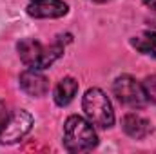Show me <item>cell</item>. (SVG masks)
<instances>
[{"mask_svg":"<svg viewBox=\"0 0 156 154\" xmlns=\"http://www.w3.org/2000/svg\"><path fill=\"white\" fill-rule=\"evenodd\" d=\"M96 145H98V136H96V131L93 129V123L89 120H83L78 114H73L66 120L64 147L69 152L93 151Z\"/></svg>","mask_w":156,"mask_h":154,"instance_id":"3957f363","label":"cell"},{"mask_svg":"<svg viewBox=\"0 0 156 154\" xmlns=\"http://www.w3.org/2000/svg\"><path fill=\"white\" fill-rule=\"evenodd\" d=\"M93 2H98V4H104V2H109V0H93Z\"/></svg>","mask_w":156,"mask_h":154,"instance_id":"4fadbf2b","label":"cell"},{"mask_svg":"<svg viewBox=\"0 0 156 154\" xmlns=\"http://www.w3.org/2000/svg\"><path fill=\"white\" fill-rule=\"evenodd\" d=\"M113 93H115V96L118 98L120 103H123L131 109H142L149 103L145 91H144V85L129 75H122L115 80Z\"/></svg>","mask_w":156,"mask_h":154,"instance_id":"5b68a950","label":"cell"},{"mask_svg":"<svg viewBox=\"0 0 156 154\" xmlns=\"http://www.w3.org/2000/svg\"><path fill=\"white\" fill-rule=\"evenodd\" d=\"M67 11L69 5L64 0H31L27 4V15L33 18H62Z\"/></svg>","mask_w":156,"mask_h":154,"instance_id":"8992f818","label":"cell"},{"mask_svg":"<svg viewBox=\"0 0 156 154\" xmlns=\"http://www.w3.org/2000/svg\"><path fill=\"white\" fill-rule=\"evenodd\" d=\"M142 85H144V91H145L147 100L153 102V103H156V75L147 76L144 82H142Z\"/></svg>","mask_w":156,"mask_h":154,"instance_id":"8fae6325","label":"cell"},{"mask_svg":"<svg viewBox=\"0 0 156 154\" xmlns=\"http://www.w3.org/2000/svg\"><path fill=\"white\" fill-rule=\"evenodd\" d=\"M20 87L26 94L33 96V98H40L49 91V80L44 76L37 69H27L20 75Z\"/></svg>","mask_w":156,"mask_h":154,"instance_id":"52a82bcc","label":"cell"},{"mask_svg":"<svg viewBox=\"0 0 156 154\" xmlns=\"http://www.w3.org/2000/svg\"><path fill=\"white\" fill-rule=\"evenodd\" d=\"M122 127H123L125 134L131 136V138H134V140H144L153 131L151 123L145 118H142L140 114H136V113H129V114L123 116Z\"/></svg>","mask_w":156,"mask_h":154,"instance_id":"ba28073f","label":"cell"},{"mask_svg":"<svg viewBox=\"0 0 156 154\" xmlns=\"http://www.w3.org/2000/svg\"><path fill=\"white\" fill-rule=\"evenodd\" d=\"M76 93H78V82L76 80L73 76L62 78V80L56 83L55 91H53L55 103L60 105V107H66V105H69V103L73 102V98L76 96Z\"/></svg>","mask_w":156,"mask_h":154,"instance_id":"9c48e42d","label":"cell"},{"mask_svg":"<svg viewBox=\"0 0 156 154\" xmlns=\"http://www.w3.org/2000/svg\"><path fill=\"white\" fill-rule=\"evenodd\" d=\"M33 127V116L24 109H13L0 100V143L20 142Z\"/></svg>","mask_w":156,"mask_h":154,"instance_id":"7a4b0ae2","label":"cell"},{"mask_svg":"<svg viewBox=\"0 0 156 154\" xmlns=\"http://www.w3.org/2000/svg\"><path fill=\"white\" fill-rule=\"evenodd\" d=\"M144 4H145L147 7H151V9L156 11V0H144Z\"/></svg>","mask_w":156,"mask_h":154,"instance_id":"7c38bea8","label":"cell"},{"mask_svg":"<svg viewBox=\"0 0 156 154\" xmlns=\"http://www.w3.org/2000/svg\"><path fill=\"white\" fill-rule=\"evenodd\" d=\"M64 49L66 45L62 42V37H58L51 45H44L35 38H24L16 44V51L22 64L27 69H37V71L51 67L64 54Z\"/></svg>","mask_w":156,"mask_h":154,"instance_id":"6da1fadb","label":"cell"},{"mask_svg":"<svg viewBox=\"0 0 156 154\" xmlns=\"http://www.w3.org/2000/svg\"><path fill=\"white\" fill-rule=\"evenodd\" d=\"M82 107L83 113L87 116V120L100 127V129H109L115 123V111L111 105V100L107 98V94L98 89V87H91L85 91L83 100H82Z\"/></svg>","mask_w":156,"mask_h":154,"instance_id":"277c9868","label":"cell"},{"mask_svg":"<svg viewBox=\"0 0 156 154\" xmlns=\"http://www.w3.org/2000/svg\"><path fill=\"white\" fill-rule=\"evenodd\" d=\"M131 45L136 51H140L142 54L156 58V33L154 31H144L142 35L133 37L131 38Z\"/></svg>","mask_w":156,"mask_h":154,"instance_id":"30bf717a","label":"cell"}]
</instances>
